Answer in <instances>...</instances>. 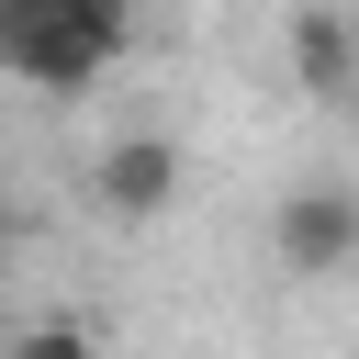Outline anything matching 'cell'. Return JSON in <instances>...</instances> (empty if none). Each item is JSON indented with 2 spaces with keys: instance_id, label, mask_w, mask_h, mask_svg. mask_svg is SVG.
Instances as JSON below:
<instances>
[{
  "instance_id": "3957f363",
  "label": "cell",
  "mask_w": 359,
  "mask_h": 359,
  "mask_svg": "<svg viewBox=\"0 0 359 359\" xmlns=\"http://www.w3.org/2000/svg\"><path fill=\"white\" fill-rule=\"evenodd\" d=\"M180 180H191L180 135H112L101 168H90V202H101L112 224H157V213L180 202Z\"/></svg>"
},
{
  "instance_id": "5b68a950",
  "label": "cell",
  "mask_w": 359,
  "mask_h": 359,
  "mask_svg": "<svg viewBox=\"0 0 359 359\" xmlns=\"http://www.w3.org/2000/svg\"><path fill=\"white\" fill-rule=\"evenodd\" d=\"M0 359H101V337H90V325H67V314H45V325H22Z\"/></svg>"
},
{
  "instance_id": "277c9868",
  "label": "cell",
  "mask_w": 359,
  "mask_h": 359,
  "mask_svg": "<svg viewBox=\"0 0 359 359\" xmlns=\"http://www.w3.org/2000/svg\"><path fill=\"white\" fill-rule=\"evenodd\" d=\"M292 79L314 101H348L359 90V34H348L337 0H292Z\"/></svg>"
},
{
  "instance_id": "52a82bcc",
  "label": "cell",
  "mask_w": 359,
  "mask_h": 359,
  "mask_svg": "<svg viewBox=\"0 0 359 359\" xmlns=\"http://www.w3.org/2000/svg\"><path fill=\"white\" fill-rule=\"evenodd\" d=\"M11 247H22V202L0 191V258H11Z\"/></svg>"
},
{
  "instance_id": "7a4b0ae2",
  "label": "cell",
  "mask_w": 359,
  "mask_h": 359,
  "mask_svg": "<svg viewBox=\"0 0 359 359\" xmlns=\"http://www.w3.org/2000/svg\"><path fill=\"white\" fill-rule=\"evenodd\" d=\"M269 258H280L292 280H337V269H359V191H348V180H303V191H280V202H269Z\"/></svg>"
},
{
  "instance_id": "6da1fadb",
  "label": "cell",
  "mask_w": 359,
  "mask_h": 359,
  "mask_svg": "<svg viewBox=\"0 0 359 359\" xmlns=\"http://www.w3.org/2000/svg\"><path fill=\"white\" fill-rule=\"evenodd\" d=\"M112 56H123V34H101V22H79L56 0H0V79H22V90H90Z\"/></svg>"
},
{
  "instance_id": "8992f818",
  "label": "cell",
  "mask_w": 359,
  "mask_h": 359,
  "mask_svg": "<svg viewBox=\"0 0 359 359\" xmlns=\"http://www.w3.org/2000/svg\"><path fill=\"white\" fill-rule=\"evenodd\" d=\"M56 11H79V22H101V34H123V45H135V0H56Z\"/></svg>"
}]
</instances>
